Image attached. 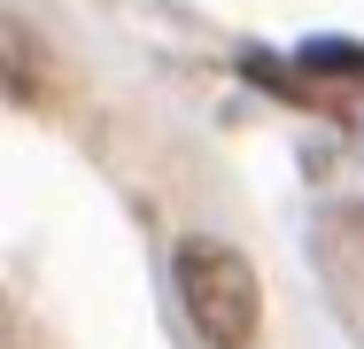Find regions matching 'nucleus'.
I'll use <instances>...</instances> for the list:
<instances>
[{
    "mask_svg": "<svg viewBox=\"0 0 364 349\" xmlns=\"http://www.w3.org/2000/svg\"><path fill=\"white\" fill-rule=\"evenodd\" d=\"M178 303H186V318H194V334L210 349H248L256 342V326H264V287H256V264L218 241V233H194V241H178Z\"/></svg>",
    "mask_w": 364,
    "mask_h": 349,
    "instance_id": "nucleus-1",
    "label": "nucleus"
},
{
    "mask_svg": "<svg viewBox=\"0 0 364 349\" xmlns=\"http://www.w3.org/2000/svg\"><path fill=\"white\" fill-rule=\"evenodd\" d=\"M0 63H8V93H16V109H39V101L55 93V70H47V55H39V39H31L23 16L0 24Z\"/></svg>",
    "mask_w": 364,
    "mask_h": 349,
    "instance_id": "nucleus-2",
    "label": "nucleus"
}]
</instances>
